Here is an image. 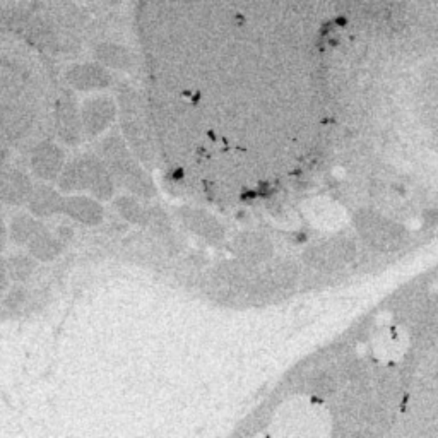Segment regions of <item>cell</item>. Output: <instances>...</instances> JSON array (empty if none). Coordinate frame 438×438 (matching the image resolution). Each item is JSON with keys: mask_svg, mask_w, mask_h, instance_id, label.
Segmentation results:
<instances>
[{"mask_svg": "<svg viewBox=\"0 0 438 438\" xmlns=\"http://www.w3.org/2000/svg\"><path fill=\"white\" fill-rule=\"evenodd\" d=\"M62 204L64 199L59 194H55L54 190L40 189L31 194V209L38 216H47V214H52L57 209H62Z\"/></svg>", "mask_w": 438, "mask_h": 438, "instance_id": "277c9868", "label": "cell"}, {"mask_svg": "<svg viewBox=\"0 0 438 438\" xmlns=\"http://www.w3.org/2000/svg\"><path fill=\"white\" fill-rule=\"evenodd\" d=\"M184 218L189 228L196 231L201 237L209 238V240H216V238L221 237V226L209 214L202 213V211H189V213L184 214Z\"/></svg>", "mask_w": 438, "mask_h": 438, "instance_id": "3957f363", "label": "cell"}, {"mask_svg": "<svg viewBox=\"0 0 438 438\" xmlns=\"http://www.w3.org/2000/svg\"><path fill=\"white\" fill-rule=\"evenodd\" d=\"M12 237H14L16 242L24 243V242H30L31 238L38 233V225L36 221L30 218H18L12 225Z\"/></svg>", "mask_w": 438, "mask_h": 438, "instance_id": "ba28073f", "label": "cell"}, {"mask_svg": "<svg viewBox=\"0 0 438 438\" xmlns=\"http://www.w3.org/2000/svg\"><path fill=\"white\" fill-rule=\"evenodd\" d=\"M64 156L59 149L50 144L38 148L33 154V168L42 178H54L62 170Z\"/></svg>", "mask_w": 438, "mask_h": 438, "instance_id": "6da1fadb", "label": "cell"}, {"mask_svg": "<svg viewBox=\"0 0 438 438\" xmlns=\"http://www.w3.org/2000/svg\"><path fill=\"white\" fill-rule=\"evenodd\" d=\"M62 209L69 216L76 218L77 221L83 223H98L101 219V208L95 201L86 197H72L69 201H64Z\"/></svg>", "mask_w": 438, "mask_h": 438, "instance_id": "7a4b0ae2", "label": "cell"}, {"mask_svg": "<svg viewBox=\"0 0 438 438\" xmlns=\"http://www.w3.org/2000/svg\"><path fill=\"white\" fill-rule=\"evenodd\" d=\"M30 190L31 185L26 177L21 175V173H11V175H7L6 180H4L2 196L6 201L19 202L30 194Z\"/></svg>", "mask_w": 438, "mask_h": 438, "instance_id": "5b68a950", "label": "cell"}, {"mask_svg": "<svg viewBox=\"0 0 438 438\" xmlns=\"http://www.w3.org/2000/svg\"><path fill=\"white\" fill-rule=\"evenodd\" d=\"M7 269H9L12 278L19 281V279H26L31 274V271L35 269V266L28 257H14L7 264Z\"/></svg>", "mask_w": 438, "mask_h": 438, "instance_id": "30bf717a", "label": "cell"}, {"mask_svg": "<svg viewBox=\"0 0 438 438\" xmlns=\"http://www.w3.org/2000/svg\"><path fill=\"white\" fill-rule=\"evenodd\" d=\"M7 274H9V269H7V264H4L0 261V290L6 286L7 283Z\"/></svg>", "mask_w": 438, "mask_h": 438, "instance_id": "8fae6325", "label": "cell"}, {"mask_svg": "<svg viewBox=\"0 0 438 438\" xmlns=\"http://www.w3.org/2000/svg\"><path fill=\"white\" fill-rule=\"evenodd\" d=\"M119 208L122 211V214H124L125 218L131 219V221L146 223L149 219L148 214H146V211L141 208L136 201H132V199H120Z\"/></svg>", "mask_w": 438, "mask_h": 438, "instance_id": "9c48e42d", "label": "cell"}, {"mask_svg": "<svg viewBox=\"0 0 438 438\" xmlns=\"http://www.w3.org/2000/svg\"><path fill=\"white\" fill-rule=\"evenodd\" d=\"M30 249L31 254H33L36 259H52L57 252H59V243H57L48 233L38 231V233L30 240Z\"/></svg>", "mask_w": 438, "mask_h": 438, "instance_id": "8992f818", "label": "cell"}, {"mask_svg": "<svg viewBox=\"0 0 438 438\" xmlns=\"http://www.w3.org/2000/svg\"><path fill=\"white\" fill-rule=\"evenodd\" d=\"M110 117H112V112H110V108L105 107V105H98V107H91V110L86 113V127L88 131L91 134H96L100 132L101 129L107 125V122L110 120Z\"/></svg>", "mask_w": 438, "mask_h": 438, "instance_id": "52a82bcc", "label": "cell"}, {"mask_svg": "<svg viewBox=\"0 0 438 438\" xmlns=\"http://www.w3.org/2000/svg\"><path fill=\"white\" fill-rule=\"evenodd\" d=\"M4 240H6V231H4V226H2V223H0V249H2V245H4Z\"/></svg>", "mask_w": 438, "mask_h": 438, "instance_id": "7c38bea8", "label": "cell"}]
</instances>
